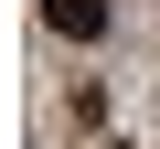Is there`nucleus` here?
Wrapping results in <instances>:
<instances>
[{
  "label": "nucleus",
  "instance_id": "obj_1",
  "mask_svg": "<svg viewBox=\"0 0 160 149\" xmlns=\"http://www.w3.org/2000/svg\"><path fill=\"white\" fill-rule=\"evenodd\" d=\"M107 11H96V0H53V32H96Z\"/></svg>",
  "mask_w": 160,
  "mask_h": 149
}]
</instances>
